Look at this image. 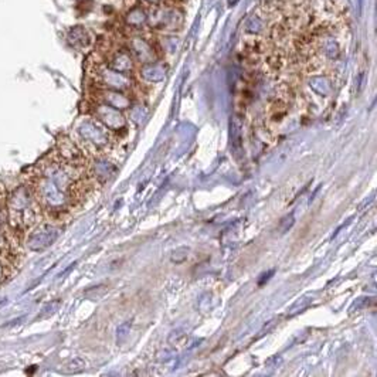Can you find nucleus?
I'll return each mask as SVG.
<instances>
[{"label":"nucleus","instance_id":"f257e3e1","mask_svg":"<svg viewBox=\"0 0 377 377\" xmlns=\"http://www.w3.org/2000/svg\"><path fill=\"white\" fill-rule=\"evenodd\" d=\"M148 13V24L162 32H174L181 27L183 16L177 9L172 6L152 5Z\"/></svg>","mask_w":377,"mask_h":377},{"label":"nucleus","instance_id":"20e7f679","mask_svg":"<svg viewBox=\"0 0 377 377\" xmlns=\"http://www.w3.org/2000/svg\"><path fill=\"white\" fill-rule=\"evenodd\" d=\"M126 24L134 29H142L148 24V13L141 8H135L129 10L126 16Z\"/></svg>","mask_w":377,"mask_h":377},{"label":"nucleus","instance_id":"39448f33","mask_svg":"<svg viewBox=\"0 0 377 377\" xmlns=\"http://www.w3.org/2000/svg\"><path fill=\"white\" fill-rule=\"evenodd\" d=\"M57 308H58V302H51V304L46 305V307L40 311V315L37 316V321H40V319H46L48 316H51V315L57 311Z\"/></svg>","mask_w":377,"mask_h":377},{"label":"nucleus","instance_id":"423d86ee","mask_svg":"<svg viewBox=\"0 0 377 377\" xmlns=\"http://www.w3.org/2000/svg\"><path fill=\"white\" fill-rule=\"evenodd\" d=\"M143 2H148L150 5H162L163 0H143Z\"/></svg>","mask_w":377,"mask_h":377},{"label":"nucleus","instance_id":"7ed1b4c3","mask_svg":"<svg viewBox=\"0 0 377 377\" xmlns=\"http://www.w3.org/2000/svg\"><path fill=\"white\" fill-rule=\"evenodd\" d=\"M131 51L142 61H150V55H152V46L146 40L141 39V37H132L131 39Z\"/></svg>","mask_w":377,"mask_h":377},{"label":"nucleus","instance_id":"f03ea898","mask_svg":"<svg viewBox=\"0 0 377 377\" xmlns=\"http://www.w3.org/2000/svg\"><path fill=\"white\" fill-rule=\"evenodd\" d=\"M57 237H58V231L55 228L47 227L39 231V233H36L30 238L29 245H30V248L34 250V251H40V250H44V248L50 247L51 244L54 243V240Z\"/></svg>","mask_w":377,"mask_h":377}]
</instances>
